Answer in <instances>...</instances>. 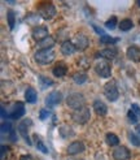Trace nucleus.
<instances>
[{"mask_svg": "<svg viewBox=\"0 0 140 160\" xmlns=\"http://www.w3.org/2000/svg\"><path fill=\"white\" fill-rule=\"evenodd\" d=\"M38 13L43 20L48 21V20H52L54 16L57 14V11H56V7H54L52 3L44 2V3H40L38 5Z\"/></svg>", "mask_w": 140, "mask_h": 160, "instance_id": "obj_1", "label": "nucleus"}, {"mask_svg": "<svg viewBox=\"0 0 140 160\" xmlns=\"http://www.w3.org/2000/svg\"><path fill=\"white\" fill-rule=\"evenodd\" d=\"M54 58H56V53L51 48V50H39L38 52H35L34 55V59L38 64H40V65H48L51 64Z\"/></svg>", "mask_w": 140, "mask_h": 160, "instance_id": "obj_2", "label": "nucleus"}, {"mask_svg": "<svg viewBox=\"0 0 140 160\" xmlns=\"http://www.w3.org/2000/svg\"><path fill=\"white\" fill-rule=\"evenodd\" d=\"M84 103H86V99L82 94L79 92H72V94H69L68 95V98H66V104L68 107H70L74 111H78V109H81L84 107Z\"/></svg>", "mask_w": 140, "mask_h": 160, "instance_id": "obj_3", "label": "nucleus"}, {"mask_svg": "<svg viewBox=\"0 0 140 160\" xmlns=\"http://www.w3.org/2000/svg\"><path fill=\"white\" fill-rule=\"evenodd\" d=\"M72 118L73 121L79 124V125H84L90 121L91 118V112H90V108L88 107H83L78 111H74L73 115H72Z\"/></svg>", "mask_w": 140, "mask_h": 160, "instance_id": "obj_4", "label": "nucleus"}, {"mask_svg": "<svg viewBox=\"0 0 140 160\" xmlns=\"http://www.w3.org/2000/svg\"><path fill=\"white\" fill-rule=\"evenodd\" d=\"M31 126H33V120L31 118H25L17 126V130H18L20 135L25 139V142L27 143L29 146L33 145V142H31V139H30V135H29V128H31Z\"/></svg>", "mask_w": 140, "mask_h": 160, "instance_id": "obj_5", "label": "nucleus"}, {"mask_svg": "<svg viewBox=\"0 0 140 160\" xmlns=\"http://www.w3.org/2000/svg\"><path fill=\"white\" fill-rule=\"evenodd\" d=\"M104 95L109 102H115L119 98V92L114 81H109L104 85Z\"/></svg>", "mask_w": 140, "mask_h": 160, "instance_id": "obj_6", "label": "nucleus"}, {"mask_svg": "<svg viewBox=\"0 0 140 160\" xmlns=\"http://www.w3.org/2000/svg\"><path fill=\"white\" fill-rule=\"evenodd\" d=\"M95 72H96V74L100 76L101 78H109L112 76V68H110V65H109V62H106L104 60L96 62Z\"/></svg>", "mask_w": 140, "mask_h": 160, "instance_id": "obj_7", "label": "nucleus"}, {"mask_svg": "<svg viewBox=\"0 0 140 160\" xmlns=\"http://www.w3.org/2000/svg\"><path fill=\"white\" fill-rule=\"evenodd\" d=\"M25 106H23V103L21 102H17V103H14V104L12 106L11 111H9V113H8L7 118H11V120H18L21 118L23 115H25Z\"/></svg>", "mask_w": 140, "mask_h": 160, "instance_id": "obj_8", "label": "nucleus"}, {"mask_svg": "<svg viewBox=\"0 0 140 160\" xmlns=\"http://www.w3.org/2000/svg\"><path fill=\"white\" fill-rule=\"evenodd\" d=\"M114 160H128L131 156L130 150L126 146H117L112 152Z\"/></svg>", "mask_w": 140, "mask_h": 160, "instance_id": "obj_9", "label": "nucleus"}, {"mask_svg": "<svg viewBox=\"0 0 140 160\" xmlns=\"http://www.w3.org/2000/svg\"><path fill=\"white\" fill-rule=\"evenodd\" d=\"M31 35H33V38L35 39V41L39 43V42H42L43 39L45 38H48V28L44 26V25H38L34 28L33 30V33H31Z\"/></svg>", "mask_w": 140, "mask_h": 160, "instance_id": "obj_10", "label": "nucleus"}, {"mask_svg": "<svg viewBox=\"0 0 140 160\" xmlns=\"http://www.w3.org/2000/svg\"><path fill=\"white\" fill-rule=\"evenodd\" d=\"M73 43H74V46L77 47V50L84 51V50L88 47V44H90V39H88V37L86 35V34L79 33V34H77V35L74 37Z\"/></svg>", "mask_w": 140, "mask_h": 160, "instance_id": "obj_11", "label": "nucleus"}, {"mask_svg": "<svg viewBox=\"0 0 140 160\" xmlns=\"http://www.w3.org/2000/svg\"><path fill=\"white\" fill-rule=\"evenodd\" d=\"M62 102V94L60 91H52L45 97V104L48 107H56Z\"/></svg>", "mask_w": 140, "mask_h": 160, "instance_id": "obj_12", "label": "nucleus"}, {"mask_svg": "<svg viewBox=\"0 0 140 160\" xmlns=\"http://www.w3.org/2000/svg\"><path fill=\"white\" fill-rule=\"evenodd\" d=\"M86 150V146L82 141H74L72 142L70 145L68 146V155H78V154H82L83 151Z\"/></svg>", "mask_w": 140, "mask_h": 160, "instance_id": "obj_13", "label": "nucleus"}, {"mask_svg": "<svg viewBox=\"0 0 140 160\" xmlns=\"http://www.w3.org/2000/svg\"><path fill=\"white\" fill-rule=\"evenodd\" d=\"M126 56L132 62H139L140 61V48L138 46H130L126 50Z\"/></svg>", "mask_w": 140, "mask_h": 160, "instance_id": "obj_14", "label": "nucleus"}, {"mask_svg": "<svg viewBox=\"0 0 140 160\" xmlns=\"http://www.w3.org/2000/svg\"><path fill=\"white\" fill-rule=\"evenodd\" d=\"M117 55H118V51H117V48H104L101 50L96 56H100V58H104L106 60H113L117 58Z\"/></svg>", "mask_w": 140, "mask_h": 160, "instance_id": "obj_15", "label": "nucleus"}, {"mask_svg": "<svg viewBox=\"0 0 140 160\" xmlns=\"http://www.w3.org/2000/svg\"><path fill=\"white\" fill-rule=\"evenodd\" d=\"M75 51H77V47L74 46L73 42H69V41L62 42V44H61V53L62 55L70 56V55H73Z\"/></svg>", "mask_w": 140, "mask_h": 160, "instance_id": "obj_16", "label": "nucleus"}, {"mask_svg": "<svg viewBox=\"0 0 140 160\" xmlns=\"http://www.w3.org/2000/svg\"><path fill=\"white\" fill-rule=\"evenodd\" d=\"M93 111H95L99 116H105L108 113V107H106V104L104 102L95 100L93 102Z\"/></svg>", "mask_w": 140, "mask_h": 160, "instance_id": "obj_17", "label": "nucleus"}, {"mask_svg": "<svg viewBox=\"0 0 140 160\" xmlns=\"http://www.w3.org/2000/svg\"><path fill=\"white\" fill-rule=\"evenodd\" d=\"M25 100L29 103V104H34V103H36L38 94H36L35 89H33V87H27V89L25 90Z\"/></svg>", "mask_w": 140, "mask_h": 160, "instance_id": "obj_18", "label": "nucleus"}, {"mask_svg": "<svg viewBox=\"0 0 140 160\" xmlns=\"http://www.w3.org/2000/svg\"><path fill=\"white\" fill-rule=\"evenodd\" d=\"M52 73H53V76H54V77L61 78V77H64V76L68 73V67L65 65V64L58 62L57 65L52 69Z\"/></svg>", "mask_w": 140, "mask_h": 160, "instance_id": "obj_19", "label": "nucleus"}, {"mask_svg": "<svg viewBox=\"0 0 140 160\" xmlns=\"http://www.w3.org/2000/svg\"><path fill=\"white\" fill-rule=\"evenodd\" d=\"M73 81L77 85H83L88 81V76L86 72H77L75 74H73Z\"/></svg>", "mask_w": 140, "mask_h": 160, "instance_id": "obj_20", "label": "nucleus"}, {"mask_svg": "<svg viewBox=\"0 0 140 160\" xmlns=\"http://www.w3.org/2000/svg\"><path fill=\"white\" fill-rule=\"evenodd\" d=\"M54 39L52 38V37H48V38H45V39H43L42 42H39L38 43V47L40 50H51L52 47L54 46Z\"/></svg>", "mask_w": 140, "mask_h": 160, "instance_id": "obj_21", "label": "nucleus"}, {"mask_svg": "<svg viewBox=\"0 0 140 160\" xmlns=\"http://www.w3.org/2000/svg\"><path fill=\"white\" fill-rule=\"evenodd\" d=\"M105 142L108 143V146L117 147V146H118V143H119V138L117 137L114 133H108V134L105 135Z\"/></svg>", "mask_w": 140, "mask_h": 160, "instance_id": "obj_22", "label": "nucleus"}, {"mask_svg": "<svg viewBox=\"0 0 140 160\" xmlns=\"http://www.w3.org/2000/svg\"><path fill=\"white\" fill-rule=\"evenodd\" d=\"M118 28H119L121 31H130L132 28H134V22H132L130 18H124L119 22Z\"/></svg>", "mask_w": 140, "mask_h": 160, "instance_id": "obj_23", "label": "nucleus"}, {"mask_svg": "<svg viewBox=\"0 0 140 160\" xmlns=\"http://www.w3.org/2000/svg\"><path fill=\"white\" fill-rule=\"evenodd\" d=\"M60 135L62 138H69V137H73L74 135V130L70 128L69 125H64L60 128Z\"/></svg>", "mask_w": 140, "mask_h": 160, "instance_id": "obj_24", "label": "nucleus"}, {"mask_svg": "<svg viewBox=\"0 0 140 160\" xmlns=\"http://www.w3.org/2000/svg\"><path fill=\"white\" fill-rule=\"evenodd\" d=\"M7 20H8V25H9V29L13 30L14 29V25H16V13L14 11L9 9L7 12Z\"/></svg>", "mask_w": 140, "mask_h": 160, "instance_id": "obj_25", "label": "nucleus"}, {"mask_svg": "<svg viewBox=\"0 0 140 160\" xmlns=\"http://www.w3.org/2000/svg\"><path fill=\"white\" fill-rule=\"evenodd\" d=\"M34 139H35V146H36V148L39 150V151H42L43 154H48V148L45 147V145H44V142L38 137V135H34Z\"/></svg>", "mask_w": 140, "mask_h": 160, "instance_id": "obj_26", "label": "nucleus"}, {"mask_svg": "<svg viewBox=\"0 0 140 160\" xmlns=\"http://www.w3.org/2000/svg\"><path fill=\"white\" fill-rule=\"evenodd\" d=\"M12 133H14V129H13L12 122H9V121L3 122V124H2V134H3V135H5V134H9V135H11Z\"/></svg>", "mask_w": 140, "mask_h": 160, "instance_id": "obj_27", "label": "nucleus"}, {"mask_svg": "<svg viewBox=\"0 0 140 160\" xmlns=\"http://www.w3.org/2000/svg\"><path fill=\"white\" fill-rule=\"evenodd\" d=\"M127 138H128V141H130L134 146L140 147V135H139V134H136V133H128V134H127Z\"/></svg>", "mask_w": 140, "mask_h": 160, "instance_id": "obj_28", "label": "nucleus"}, {"mask_svg": "<svg viewBox=\"0 0 140 160\" xmlns=\"http://www.w3.org/2000/svg\"><path fill=\"white\" fill-rule=\"evenodd\" d=\"M118 41H119L118 38L109 37V35H104V37L100 38V43H103V44H114V43H117Z\"/></svg>", "mask_w": 140, "mask_h": 160, "instance_id": "obj_29", "label": "nucleus"}, {"mask_svg": "<svg viewBox=\"0 0 140 160\" xmlns=\"http://www.w3.org/2000/svg\"><path fill=\"white\" fill-rule=\"evenodd\" d=\"M127 118L130 120V122H131V124H138V121L140 120V118L138 117V115H136L131 108H130L128 112H127Z\"/></svg>", "mask_w": 140, "mask_h": 160, "instance_id": "obj_30", "label": "nucleus"}, {"mask_svg": "<svg viewBox=\"0 0 140 160\" xmlns=\"http://www.w3.org/2000/svg\"><path fill=\"white\" fill-rule=\"evenodd\" d=\"M115 26H117V17H115V16H112V17L105 22V28H106V29L113 30Z\"/></svg>", "mask_w": 140, "mask_h": 160, "instance_id": "obj_31", "label": "nucleus"}, {"mask_svg": "<svg viewBox=\"0 0 140 160\" xmlns=\"http://www.w3.org/2000/svg\"><path fill=\"white\" fill-rule=\"evenodd\" d=\"M39 79H40V83L43 85V87H48V86H52V85H53L52 79L47 78V77H44V76H39Z\"/></svg>", "mask_w": 140, "mask_h": 160, "instance_id": "obj_32", "label": "nucleus"}, {"mask_svg": "<svg viewBox=\"0 0 140 160\" xmlns=\"http://www.w3.org/2000/svg\"><path fill=\"white\" fill-rule=\"evenodd\" d=\"M51 115V112L48 109H45V108H42L40 112H39V118L40 120H45V118H48Z\"/></svg>", "mask_w": 140, "mask_h": 160, "instance_id": "obj_33", "label": "nucleus"}, {"mask_svg": "<svg viewBox=\"0 0 140 160\" xmlns=\"http://www.w3.org/2000/svg\"><path fill=\"white\" fill-rule=\"evenodd\" d=\"M131 109H132V111H134V112H135V113L138 115V117L140 118V107H139L138 104H135V103H134V104H131Z\"/></svg>", "mask_w": 140, "mask_h": 160, "instance_id": "obj_34", "label": "nucleus"}, {"mask_svg": "<svg viewBox=\"0 0 140 160\" xmlns=\"http://www.w3.org/2000/svg\"><path fill=\"white\" fill-rule=\"evenodd\" d=\"M92 28H93V30H95L97 34H100L101 37H104V35H105V34H104V30L101 29V28H99V26H96V25H93V23H92Z\"/></svg>", "mask_w": 140, "mask_h": 160, "instance_id": "obj_35", "label": "nucleus"}, {"mask_svg": "<svg viewBox=\"0 0 140 160\" xmlns=\"http://www.w3.org/2000/svg\"><path fill=\"white\" fill-rule=\"evenodd\" d=\"M20 160H34V158L31 156V155H22L20 158Z\"/></svg>", "mask_w": 140, "mask_h": 160, "instance_id": "obj_36", "label": "nucleus"}, {"mask_svg": "<svg viewBox=\"0 0 140 160\" xmlns=\"http://www.w3.org/2000/svg\"><path fill=\"white\" fill-rule=\"evenodd\" d=\"M136 132H138L139 135H140V125H136Z\"/></svg>", "mask_w": 140, "mask_h": 160, "instance_id": "obj_37", "label": "nucleus"}, {"mask_svg": "<svg viewBox=\"0 0 140 160\" xmlns=\"http://www.w3.org/2000/svg\"><path fill=\"white\" fill-rule=\"evenodd\" d=\"M138 5H139V7H140V2H138Z\"/></svg>", "mask_w": 140, "mask_h": 160, "instance_id": "obj_38", "label": "nucleus"}, {"mask_svg": "<svg viewBox=\"0 0 140 160\" xmlns=\"http://www.w3.org/2000/svg\"><path fill=\"white\" fill-rule=\"evenodd\" d=\"M79 160H83V159H79Z\"/></svg>", "mask_w": 140, "mask_h": 160, "instance_id": "obj_39", "label": "nucleus"}]
</instances>
